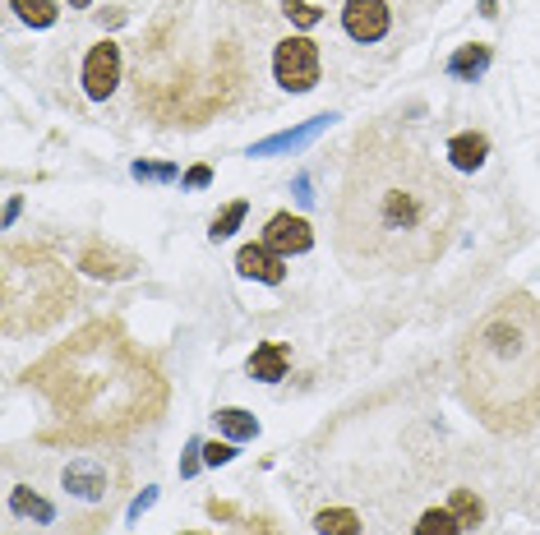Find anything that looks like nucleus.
<instances>
[{
	"mask_svg": "<svg viewBox=\"0 0 540 535\" xmlns=\"http://www.w3.org/2000/svg\"><path fill=\"white\" fill-rule=\"evenodd\" d=\"M282 10H287L291 19H296V24H300V28H314V24H319V19H324V14L314 10V5H305V0H287Z\"/></svg>",
	"mask_w": 540,
	"mask_h": 535,
	"instance_id": "nucleus-21",
	"label": "nucleus"
},
{
	"mask_svg": "<svg viewBox=\"0 0 540 535\" xmlns=\"http://www.w3.org/2000/svg\"><path fill=\"white\" fill-rule=\"evenodd\" d=\"M240 535H277V531L268 522H245V526H240Z\"/></svg>",
	"mask_w": 540,
	"mask_h": 535,
	"instance_id": "nucleus-25",
	"label": "nucleus"
},
{
	"mask_svg": "<svg viewBox=\"0 0 540 535\" xmlns=\"http://www.w3.org/2000/svg\"><path fill=\"white\" fill-rule=\"evenodd\" d=\"M485 65H490V47L476 42V47H462L453 60H448V74H457V79H476V74H485Z\"/></svg>",
	"mask_w": 540,
	"mask_h": 535,
	"instance_id": "nucleus-13",
	"label": "nucleus"
},
{
	"mask_svg": "<svg viewBox=\"0 0 540 535\" xmlns=\"http://www.w3.org/2000/svg\"><path fill=\"white\" fill-rule=\"evenodd\" d=\"M208 180H213V171H208V167H194L190 176H185V185H190V190H204Z\"/></svg>",
	"mask_w": 540,
	"mask_h": 535,
	"instance_id": "nucleus-24",
	"label": "nucleus"
},
{
	"mask_svg": "<svg viewBox=\"0 0 540 535\" xmlns=\"http://www.w3.org/2000/svg\"><path fill=\"white\" fill-rule=\"evenodd\" d=\"M485 153H490V139L485 134H457L453 143H448V157H453V167L457 171H476L480 162H485Z\"/></svg>",
	"mask_w": 540,
	"mask_h": 535,
	"instance_id": "nucleus-12",
	"label": "nucleus"
},
{
	"mask_svg": "<svg viewBox=\"0 0 540 535\" xmlns=\"http://www.w3.org/2000/svg\"><path fill=\"white\" fill-rule=\"evenodd\" d=\"M134 176H139V180H171V176H176V167H144V162H139V167H134Z\"/></svg>",
	"mask_w": 540,
	"mask_h": 535,
	"instance_id": "nucleus-23",
	"label": "nucleus"
},
{
	"mask_svg": "<svg viewBox=\"0 0 540 535\" xmlns=\"http://www.w3.org/2000/svg\"><path fill=\"white\" fill-rule=\"evenodd\" d=\"M0 296H5V333H42L74 300V282L56 259L10 245L5 273H0Z\"/></svg>",
	"mask_w": 540,
	"mask_h": 535,
	"instance_id": "nucleus-4",
	"label": "nucleus"
},
{
	"mask_svg": "<svg viewBox=\"0 0 540 535\" xmlns=\"http://www.w3.org/2000/svg\"><path fill=\"white\" fill-rule=\"evenodd\" d=\"M10 5H14V14H19L24 24H33V28L56 24V0H10Z\"/></svg>",
	"mask_w": 540,
	"mask_h": 535,
	"instance_id": "nucleus-17",
	"label": "nucleus"
},
{
	"mask_svg": "<svg viewBox=\"0 0 540 535\" xmlns=\"http://www.w3.org/2000/svg\"><path fill=\"white\" fill-rule=\"evenodd\" d=\"M448 512H453L457 522H462V531H476L480 522H485V503L476 499V494H471V489H453V499H448Z\"/></svg>",
	"mask_w": 540,
	"mask_h": 535,
	"instance_id": "nucleus-14",
	"label": "nucleus"
},
{
	"mask_svg": "<svg viewBox=\"0 0 540 535\" xmlns=\"http://www.w3.org/2000/svg\"><path fill=\"white\" fill-rule=\"evenodd\" d=\"M457 222L462 190L425 148L388 125L356 134L333 203V245L351 273H420L444 259Z\"/></svg>",
	"mask_w": 540,
	"mask_h": 535,
	"instance_id": "nucleus-1",
	"label": "nucleus"
},
{
	"mask_svg": "<svg viewBox=\"0 0 540 535\" xmlns=\"http://www.w3.org/2000/svg\"><path fill=\"white\" fill-rule=\"evenodd\" d=\"M388 5L384 0H347V10H342V28H347L351 42H379L388 33Z\"/></svg>",
	"mask_w": 540,
	"mask_h": 535,
	"instance_id": "nucleus-7",
	"label": "nucleus"
},
{
	"mask_svg": "<svg viewBox=\"0 0 540 535\" xmlns=\"http://www.w3.org/2000/svg\"><path fill=\"white\" fill-rule=\"evenodd\" d=\"M14 512H28V517H42V522H51V508L37 494H28V489H14Z\"/></svg>",
	"mask_w": 540,
	"mask_h": 535,
	"instance_id": "nucleus-20",
	"label": "nucleus"
},
{
	"mask_svg": "<svg viewBox=\"0 0 540 535\" xmlns=\"http://www.w3.org/2000/svg\"><path fill=\"white\" fill-rule=\"evenodd\" d=\"M65 489L79 494V499H107V466L97 462V457H79V462L65 466Z\"/></svg>",
	"mask_w": 540,
	"mask_h": 535,
	"instance_id": "nucleus-9",
	"label": "nucleus"
},
{
	"mask_svg": "<svg viewBox=\"0 0 540 535\" xmlns=\"http://www.w3.org/2000/svg\"><path fill=\"white\" fill-rule=\"evenodd\" d=\"M120 84V47L116 42H97L84 60V93L93 102H107Z\"/></svg>",
	"mask_w": 540,
	"mask_h": 535,
	"instance_id": "nucleus-6",
	"label": "nucleus"
},
{
	"mask_svg": "<svg viewBox=\"0 0 540 535\" xmlns=\"http://www.w3.org/2000/svg\"><path fill=\"white\" fill-rule=\"evenodd\" d=\"M264 245L273 254H305L314 245V231L305 217H291V213H273L264 226Z\"/></svg>",
	"mask_w": 540,
	"mask_h": 535,
	"instance_id": "nucleus-8",
	"label": "nucleus"
},
{
	"mask_svg": "<svg viewBox=\"0 0 540 535\" xmlns=\"http://www.w3.org/2000/svg\"><path fill=\"white\" fill-rule=\"evenodd\" d=\"M314 531L319 535H360V517L351 508H328L314 517Z\"/></svg>",
	"mask_w": 540,
	"mask_h": 535,
	"instance_id": "nucleus-15",
	"label": "nucleus"
},
{
	"mask_svg": "<svg viewBox=\"0 0 540 535\" xmlns=\"http://www.w3.org/2000/svg\"><path fill=\"white\" fill-rule=\"evenodd\" d=\"M88 5H93V0H70V10H88Z\"/></svg>",
	"mask_w": 540,
	"mask_h": 535,
	"instance_id": "nucleus-26",
	"label": "nucleus"
},
{
	"mask_svg": "<svg viewBox=\"0 0 540 535\" xmlns=\"http://www.w3.org/2000/svg\"><path fill=\"white\" fill-rule=\"evenodd\" d=\"M287 346L282 342H264V346H254V356H250V379H259V383H277L282 374H287Z\"/></svg>",
	"mask_w": 540,
	"mask_h": 535,
	"instance_id": "nucleus-11",
	"label": "nucleus"
},
{
	"mask_svg": "<svg viewBox=\"0 0 540 535\" xmlns=\"http://www.w3.org/2000/svg\"><path fill=\"white\" fill-rule=\"evenodd\" d=\"M24 383L51 402V416L65 425L70 443L125 439L167 406L157 365L107 319L84 323L70 342L47 351Z\"/></svg>",
	"mask_w": 540,
	"mask_h": 535,
	"instance_id": "nucleus-2",
	"label": "nucleus"
},
{
	"mask_svg": "<svg viewBox=\"0 0 540 535\" xmlns=\"http://www.w3.org/2000/svg\"><path fill=\"white\" fill-rule=\"evenodd\" d=\"M457 388L471 416L499 439L540 425V300L531 291L499 296L467 328Z\"/></svg>",
	"mask_w": 540,
	"mask_h": 535,
	"instance_id": "nucleus-3",
	"label": "nucleus"
},
{
	"mask_svg": "<svg viewBox=\"0 0 540 535\" xmlns=\"http://www.w3.org/2000/svg\"><path fill=\"white\" fill-rule=\"evenodd\" d=\"M185 535H204V531H185Z\"/></svg>",
	"mask_w": 540,
	"mask_h": 535,
	"instance_id": "nucleus-27",
	"label": "nucleus"
},
{
	"mask_svg": "<svg viewBox=\"0 0 540 535\" xmlns=\"http://www.w3.org/2000/svg\"><path fill=\"white\" fill-rule=\"evenodd\" d=\"M245 213H250V203H245V199L227 203V208H222V217H217V222H213V240H227L231 231H236V226L245 222Z\"/></svg>",
	"mask_w": 540,
	"mask_h": 535,
	"instance_id": "nucleus-19",
	"label": "nucleus"
},
{
	"mask_svg": "<svg viewBox=\"0 0 540 535\" xmlns=\"http://www.w3.org/2000/svg\"><path fill=\"white\" fill-rule=\"evenodd\" d=\"M236 268L245 277H254V282H268V286H277L282 277H287V268H282V254H273L268 245H245V250L236 254Z\"/></svg>",
	"mask_w": 540,
	"mask_h": 535,
	"instance_id": "nucleus-10",
	"label": "nucleus"
},
{
	"mask_svg": "<svg viewBox=\"0 0 540 535\" xmlns=\"http://www.w3.org/2000/svg\"><path fill=\"white\" fill-rule=\"evenodd\" d=\"M217 429L231 434V439H254L259 434V420L250 411H240V406H227V411H217Z\"/></svg>",
	"mask_w": 540,
	"mask_h": 535,
	"instance_id": "nucleus-16",
	"label": "nucleus"
},
{
	"mask_svg": "<svg viewBox=\"0 0 540 535\" xmlns=\"http://www.w3.org/2000/svg\"><path fill=\"white\" fill-rule=\"evenodd\" d=\"M416 535H462V522H457L448 508H430L416 522Z\"/></svg>",
	"mask_w": 540,
	"mask_h": 535,
	"instance_id": "nucleus-18",
	"label": "nucleus"
},
{
	"mask_svg": "<svg viewBox=\"0 0 540 535\" xmlns=\"http://www.w3.org/2000/svg\"><path fill=\"white\" fill-rule=\"evenodd\" d=\"M319 70H324V60H319V42H310V37H287L273 56V74L287 93H310L319 84Z\"/></svg>",
	"mask_w": 540,
	"mask_h": 535,
	"instance_id": "nucleus-5",
	"label": "nucleus"
},
{
	"mask_svg": "<svg viewBox=\"0 0 540 535\" xmlns=\"http://www.w3.org/2000/svg\"><path fill=\"white\" fill-rule=\"evenodd\" d=\"M231 457H236L231 443H208V448H204V462L208 466H222V462H231Z\"/></svg>",
	"mask_w": 540,
	"mask_h": 535,
	"instance_id": "nucleus-22",
	"label": "nucleus"
}]
</instances>
